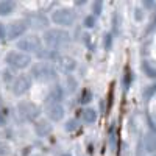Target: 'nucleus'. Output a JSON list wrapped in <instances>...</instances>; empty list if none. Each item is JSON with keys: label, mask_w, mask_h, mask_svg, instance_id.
Returning a JSON list of instances; mask_svg holds the SVG:
<instances>
[{"label": "nucleus", "mask_w": 156, "mask_h": 156, "mask_svg": "<svg viewBox=\"0 0 156 156\" xmlns=\"http://www.w3.org/2000/svg\"><path fill=\"white\" fill-rule=\"evenodd\" d=\"M144 70L147 72V75H148V76H156V69L150 67V66H148V62H145V64H144Z\"/></svg>", "instance_id": "c85d7f7f"}, {"label": "nucleus", "mask_w": 156, "mask_h": 156, "mask_svg": "<svg viewBox=\"0 0 156 156\" xmlns=\"http://www.w3.org/2000/svg\"><path fill=\"white\" fill-rule=\"evenodd\" d=\"M76 19H78L76 9L69 8V6H59L51 11V14H50V22L55 23L58 28H64V30L73 27Z\"/></svg>", "instance_id": "7ed1b4c3"}, {"label": "nucleus", "mask_w": 156, "mask_h": 156, "mask_svg": "<svg viewBox=\"0 0 156 156\" xmlns=\"http://www.w3.org/2000/svg\"><path fill=\"white\" fill-rule=\"evenodd\" d=\"M92 100H94V92L89 87H83L81 92H80V97H78V103H80L81 106H86Z\"/></svg>", "instance_id": "a211bd4d"}, {"label": "nucleus", "mask_w": 156, "mask_h": 156, "mask_svg": "<svg viewBox=\"0 0 156 156\" xmlns=\"http://www.w3.org/2000/svg\"><path fill=\"white\" fill-rule=\"evenodd\" d=\"M59 156H73V154H70V153H62V154H59Z\"/></svg>", "instance_id": "72a5a7b5"}, {"label": "nucleus", "mask_w": 156, "mask_h": 156, "mask_svg": "<svg viewBox=\"0 0 156 156\" xmlns=\"http://www.w3.org/2000/svg\"><path fill=\"white\" fill-rule=\"evenodd\" d=\"M30 27L27 19H14L9 23H6V41L17 42L19 39H22L25 34H28Z\"/></svg>", "instance_id": "0eeeda50"}, {"label": "nucleus", "mask_w": 156, "mask_h": 156, "mask_svg": "<svg viewBox=\"0 0 156 156\" xmlns=\"http://www.w3.org/2000/svg\"><path fill=\"white\" fill-rule=\"evenodd\" d=\"M78 115H80V119L84 125H94L98 119V111L87 106V108H83L78 111Z\"/></svg>", "instance_id": "2eb2a0df"}, {"label": "nucleus", "mask_w": 156, "mask_h": 156, "mask_svg": "<svg viewBox=\"0 0 156 156\" xmlns=\"http://www.w3.org/2000/svg\"><path fill=\"white\" fill-rule=\"evenodd\" d=\"M41 37H42V42L45 47L53 48L56 51H61L72 42V33L69 30L58 28V27L45 30Z\"/></svg>", "instance_id": "f257e3e1"}, {"label": "nucleus", "mask_w": 156, "mask_h": 156, "mask_svg": "<svg viewBox=\"0 0 156 156\" xmlns=\"http://www.w3.org/2000/svg\"><path fill=\"white\" fill-rule=\"evenodd\" d=\"M112 44H114V34L111 31H106L103 34V50L109 51L112 48Z\"/></svg>", "instance_id": "4be33fe9"}, {"label": "nucleus", "mask_w": 156, "mask_h": 156, "mask_svg": "<svg viewBox=\"0 0 156 156\" xmlns=\"http://www.w3.org/2000/svg\"><path fill=\"white\" fill-rule=\"evenodd\" d=\"M95 25H97V17L92 14H86L81 20L83 30H92V28H95Z\"/></svg>", "instance_id": "aec40b11"}, {"label": "nucleus", "mask_w": 156, "mask_h": 156, "mask_svg": "<svg viewBox=\"0 0 156 156\" xmlns=\"http://www.w3.org/2000/svg\"><path fill=\"white\" fill-rule=\"evenodd\" d=\"M17 3L14 0H0V17H8L16 11Z\"/></svg>", "instance_id": "dca6fc26"}, {"label": "nucleus", "mask_w": 156, "mask_h": 156, "mask_svg": "<svg viewBox=\"0 0 156 156\" xmlns=\"http://www.w3.org/2000/svg\"><path fill=\"white\" fill-rule=\"evenodd\" d=\"M153 156H156V154H153Z\"/></svg>", "instance_id": "c9c22d12"}, {"label": "nucleus", "mask_w": 156, "mask_h": 156, "mask_svg": "<svg viewBox=\"0 0 156 156\" xmlns=\"http://www.w3.org/2000/svg\"><path fill=\"white\" fill-rule=\"evenodd\" d=\"M59 56H61V51H56V50H53V48H48V47H45V45L34 55V58H36L37 61L51 62V64H56L58 59H59Z\"/></svg>", "instance_id": "ddd939ff"}, {"label": "nucleus", "mask_w": 156, "mask_h": 156, "mask_svg": "<svg viewBox=\"0 0 156 156\" xmlns=\"http://www.w3.org/2000/svg\"><path fill=\"white\" fill-rule=\"evenodd\" d=\"M33 129H34L36 136L47 137V136H50L51 133H53V125H51V122L47 120V119H39L33 123Z\"/></svg>", "instance_id": "4468645a"}, {"label": "nucleus", "mask_w": 156, "mask_h": 156, "mask_svg": "<svg viewBox=\"0 0 156 156\" xmlns=\"http://www.w3.org/2000/svg\"><path fill=\"white\" fill-rule=\"evenodd\" d=\"M81 5H86V0L84 2H75V6H81Z\"/></svg>", "instance_id": "473e14b6"}, {"label": "nucleus", "mask_w": 156, "mask_h": 156, "mask_svg": "<svg viewBox=\"0 0 156 156\" xmlns=\"http://www.w3.org/2000/svg\"><path fill=\"white\" fill-rule=\"evenodd\" d=\"M45 115H47V120H50L51 123H58L62 122L64 117H66V108L61 105H51L45 108Z\"/></svg>", "instance_id": "f8f14e48"}, {"label": "nucleus", "mask_w": 156, "mask_h": 156, "mask_svg": "<svg viewBox=\"0 0 156 156\" xmlns=\"http://www.w3.org/2000/svg\"><path fill=\"white\" fill-rule=\"evenodd\" d=\"M145 150L147 151H154L156 150V136H150L145 139Z\"/></svg>", "instance_id": "393cba45"}, {"label": "nucleus", "mask_w": 156, "mask_h": 156, "mask_svg": "<svg viewBox=\"0 0 156 156\" xmlns=\"http://www.w3.org/2000/svg\"><path fill=\"white\" fill-rule=\"evenodd\" d=\"M16 109H17V114L20 119L28 123H34L36 120H39L41 119V114H42L41 106H37L36 103H33L30 100H20L17 103Z\"/></svg>", "instance_id": "39448f33"}, {"label": "nucleus", "mask_w": 156, "mask_h": 156, "mask_svg": "<svg viewBox=\"0 0 156 156\" xmlns=\"http://www.w3.org/2000/svg\"><path fill=\"white\" fill-rule=\"evenodd\" d=\"M134 19L137 22H140L142 19H144V9H142V8H136L134 9Z\"/></svg>", "instance_id": "cd10ccee"}, {"label": "nucleus", "mask_w": 156, "mask_h": 156, "mask_svg": "<svg viewBox=\"0 0 156 156\" xmlns=\"http://www.w3.org/2000/svg\"><path fill=\"white\" fill-rule=\"evenodd\" d=\"M44 47V42H42V37L37 36L36 33H31V34H25L22 39L16 42V50L22 51V53H27V55H36L39 50Z\"/></svg>", "instance_id": "423d86ee"}, {"label": "nucleus", "mask_w": 156, "mask_h": 156, "mask_svg": "<svg viewBox=\"0 0 156 156\" xmlns=\"http://www.w3.org/2000/svg\"><path fill=\"white\" fill-rule=\"evenodd\" d=\"M154 23H156V14H154Z\"/></svg>", "instance_id": "f704fd0d"}, {"label": "nucleus", "mask_w": 156, "mask_h": 156, "mask_svg": "<svg viewBox=\"0 0 156 156\" xmlns=\"http://www.w3.org/2000/svg\"><path fill=\"white\" fill-rule=\"evenodd\" d=\"M78 128H80V120H78L76 117H70V119H67L64 122V129H66L67 133H73Z\"/></svg>", "instance_id": "412c9836"}, {"label": "nucleus", "mask_w": 156, "mask_h": 156, "mask_svg": "<svg viewBox=\"0 0 156 156\" xmlns=\"http://www.w3.org/2000/svg\"><path fill=\"white\" fill-rule=\"evenodd\" d=\"M133 73L131 72H129V70H126L125 72V75H123V78H122V80H123V87H125V90H128L129 89V86H131V81H133Z\"/></svg>", "instance_id": "a878e982"}, {"label": "nucleus", "mask_w": 156, "mask_h": 156, "mask_svg": "<svg viewBox=\"0 0 156 156\" xmlns=\"http://www.w3.org/2000/svg\"><path fill=\"white\" fill-rule=\"evenodd\" d=\"M156 92V84H153V86H150L147 90H145V97H150V95H153Z\"/></svg>", "instance_id": "7c9ffc66"}, {"label": "nucleus", "mask_w": 156, "mask_h": 156, "mask_svg": "<svg viewBox=\"0 0 156 156\" xmlns=\"http://www.w3.org/2000/svg\"><path fill=\"white\" fill-rule=\"evenodd\" d=\"M101 12H103V2L101 0H95V2L90 5V14L98 19L101 16Z\"/></svg>", "instance_id": "5701e85b"}, {"label": "nucleus", "mask_w": 156, "mask_h": 156, "mask_svg": "<svg viewBox=\"0 0 156 156\" xmlns=\"http://www.w3.org/2000/svg\"><path fill=\"white\" fill-rule=\"evenodd\" d=\"M62 86H64V89H66V92L73 94V92H76V89L80 87V81H78V78L75 75H67Z\"/></svg>", "instance_id": "f3484780"}, {"label": "nucleus", "mask_w": 156, "mask_h": 156, "mask_svg": "<svg viewBox=\"0 0 156 156\" xmlns=\"http://www.w3.org/2000/svg\"><path fill=\"white\" fill-rule=\"evenodd\" d=\"M31 86H33V78L30 76V73H17L16 80L9 86V90L14 97H22L31 89Z\"/></svg>", "instance_id": "6e6552de"}, {"label": "nucleus", "mask_w": 156, "mask_h": 156, "mask_svg": "<svg viewBox=\"0 0 156 156\" xmlns=\"http://www.w3.org/2000/svg\"><path fill=\"white\" fill-rule=\"evenodd\" d=\"M5 64H6V67L12 70H27L33 64V56L22 53L19 50H9L5 55Z\"/></svg>", "instance_id": "20e7f679"}, {"label": "nucleus", "mask_w": 156, "mask_h": 156, "mask_svg": "<svg viewBox=\"0 0 156 156\" xmlns=\"http://www.w3.org/2000/svg\"><path fill=\"white\" fill-rule=\"evenodd\" d=\"M28 22V27L30 30L33 31H45L50 28V17L45 14V12H41V11H36V12H31L30 16L25 17Z\"/></svg>", "instance_id": "9d476101"}, {"label": "nucleus", "mask_w": 156, "mask_h": 156, "mask_svg": "<svg viewBox=\"0 0 156 156\" xmlns=\"http://www.w3.org/2000/svg\"><path fill=\"white\" fill-rule=\"evenodd\" d=\"M55 66L59 73H64L67 76V75H73V72L78 69V61L69 55H61Z\"/></svg>", "instance_id": "9b49d317"}, {"label": "nucleus", "mask_w": 156, "mask_h": 156, "mask_svg": "<svg viewBox=\"0 0 156 156\" xmlns=\"http://www.w3.org/2000/svg\"><path fill=\"white\" fill-rule=\"evenodd\" d=\"M58 69L55 64L51 62H44V61H36L31 64L30 67V76L36 81H41V83H56L58 80Z\"/></svg>", "instance_id": "f03ea898"}, {"label": "nucleus", "mask_w": 156, "mask_h": 156, "mask_svg": "<svg viewBox=\"0 0 156 156\" xmlns=\"http://www.w3.org/2000/svg\"><path fill=\"white\" fill-rule=\"evenodd\" d=\"M6 41V23L0 22V42Z\"/></svg>", "instance_id": "bb28decb"}, {"label": "nucleus", "mask_w": 156, "mask_h": 156, "mask_svg": "<svg viewBox=\"0 0 156 156\" xmlns=\"http://www.w3.org/2000/svg\"><path fill=\"white\" fill-rule=\"evenodd\" d=\"M16 76H17L16 70H12V69H9V67H5V69L2 70V80H3V83H5L6 86H11V83L16 80Z\"/></svg>", "instance_id": "6ab92c4d"}, {"label": "nucleus", "mask_w": 156, "mask_h": 156, "mask_svg": "<svg viewBox=\"0 0 156 156\" xmlns=\"http://www.w3.org/2000/svg\"><path fill=\"white\" fill-rule=\"evenodd\" d=\"M8 145L6 144H3V142H0V156H6L8 154Z\"/></svg>", "instance_id": "c756f323"}, {"label": "nucleus", "mask_w": 156, "mask_h": 156, "mask_svg": "<svg viewBox=\"0 0 156 156\" xmlns=\"http://www.w3.org/2000/svg\"><path fill=\"white\" fill-rule=\"evenodd\" d=\"M5 125H6V117L0 112V128H3Z\"/></svg>", "instance_id": "2f4dec72"}, {"label": "nucleus", "mask_w": 156, "mask_h": 156, "mask_svg": "<svg viewBox=\"0 0 156 156\" xmlns=\"http://www.w3.org/2000/svg\"><path fill=\"white\" fill-rule=\"evenodd\" d=\"M66 89H64V86L61 83H53L50 84L47 94H45V98H44V105L45 108L47 106H51V105H61V103L64 101V98H66Z\"/></svg>", "instance_id": "1a4fd4ad"}, {"label": "nucleus", "mask_w": 156, "mask_h": 156, "mask_svg": "<svg viewBox=\"0 0 156 156\" xmlns=\"http://www.w3.org/2000/svg\"><path fill=\"white\" fill-rule=\"evenodd\" d=\"M81 42H83L90 51H94V39H92V34H90L89 31H83V34H81Z\"/></svg>", "instance_id": "b1692460"}]
</instances>
